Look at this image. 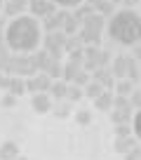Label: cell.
<instances>
[{"instance_id":"obj_8","label":"cell","mask_w":141,"mask_h":160,"mask_svg":"<svg viewBox=\"0 0 141 160\" xmlns=\"http://www.w3.org/2000/svg\"><path fill=\"white\" fill-rule=\"evenodd\" d=\"M28 10L33 17H47V14H54L56 12V2L54 0H31Z\"/></svg>"},{"instance_id":"obj_18","label":"cell","mask_w":141,"mask_h":160,"mask_svg":"<svg viewBox=\"0 0 141 160\" xmlns=\"http://www.w3.org/2000/svg\"><path fill=\"white\" fill-rule=\"evenodd\" d=\"M80 28H82V24H80V21H78L73 14H68V17H66V21H64V28H61V31H64L66 35H78V33H80Z\"/></svg>"},{"instance_id":"obj_20","label":"cell","mask_w":141,"mask_h":160,"mask_svg":"<svg viewBox=\"0 0 141 160\" xmlns=\"http://www.w3.org/2000/svg\"><path fill=\"white\" fill-rule=\"evenodd\" d=\"M52 113H54L56 118H68L70 115V101L68 99H59L54 106H52Z\"/></svg>"},{"instance_id":"obj_7","label":"cell","mask_w":141,"mask_h":160,"mask_svg":"<svg viewBox=\"0 0 141 160\" xmlns=\"http://www.w3.org/2000/svg\"><path fill=\"white\" fill-rule=\"evenodd\" d=\"M52 94L50 92H35L33 97H31V108L35 111V113H50L52 111Z\"/></svg>"},{"instance_id":"obj_27","label":"cell","mask_w":141,"mask_h":160,"mask_svg":"<svg viewBox=\"0 0 141 160\" xmlns=\"http://www.w3.org/2000/svg\"><path fill=\"white\" fill-rule=\"evenodd\" d=\"M96 12H99L101 17H113V14H115V2H111V0H101L99 5H96Z\"/></svg>"},{"instance_id":"obj_33","label":"cell","mask_w":141,"mask_h":160,"mask_svg":"<svg viewBox=\"0 0 141 160\" xmlns=\"http://www.w3.org/2000/svg\"><path fill=\"white\" fill-rule=\"evenodd\" d=\"M54 2H56L59 7H73V10L82 5V0H54Z\"/></svg>"},{"instance_id":"obj_46","label":"cell","mask_w":141,"mask_h":160,"mask_svg":"<svg viewBox=\"0 0 141 160\" xmlns=\"http://www.w3.org/2000/svg\"><path fill=\"white\" fill-rule=\"evenodd\" d=\"M139 82H141V71H139Z\"/></svg>"},{"instance_id":"obj_38","label":"cell","mask_w":141,"mask_h":160,"mask_svg":"<svg viewBox=\"0 0 141 160\" xmlns=\"http://www.w3.org/2000/svg\"><path fill=\"white\" fill-rule=\"evenodd\" d=\"M132 125H134V132H136V137L141 139V111L134 115V122H132Z\"/></svg>"},{"instance_id":"obj_43","label":"cell","mask_w":141,"mask_h":160,"mask_svg":"<svg viewBox=\"0 0 141 160\" xmlns=\"http://www.w3.org/2000/svg\"><path fill=\"white\" fill-rule=\"evenodd\" d=\"M5 10V0H0V12Z\"/></svg>"},{"instance_id":"obj_10","label":"cell","mask_w":141,"mask_h":160,"mask_svg":"<svg viewBox=\"0 0 141 160\" xmlns=\"http://www.w3.org/2000/svg\"><path fill=\"white\" fill-rule=\"evenodd\" d=\"M99 45H85V71H94L99 68Z\"/></svg>"},{"instance_id":"obj_37","label":"cell","mask_w":141,"mask_h":160,"mask_svg":"<svg viewBox=\"0 0 141 160\" xmlns=\"http://www.w3.org/2000/svg\"><path fill=\"white\" fill-rule=\"evenodd\" d=\"M10 82H12L10 73H0V90H10Z\"/></svg>"},{"instance_id":"obj_42","label":"cell","mask_w":141,"mask_h":160,"mask_svg":"<svg viewBox=\"0 0 141 160\" xmlns=\"http://www.w3.org/2000/svg\"><path fill=\"white\" fill-rule=\"evenodd\" d=\"M14 160H28V158H26V155H17Z\"/></svg>"},{"instance_id":"obj_14","label":"cell","mask_w":141,"mask_h":160,"mask_svg":"<svg viewBox=\"0 0 141 160\" xmlns=\"http://www.w3.org/2000/svg\"><path fill=\"white\" fill-rule=\"evenodd\" d=\"M113 104H115V97L111 94V90H106L104 94H99V97L94 99V106H96L99 111H108V108H113Z\"/></svg>"},{"instance_id":"obj_4","label":"cell","mask_w":141,"mask_h":160,"mask_svg":"<svg viewBox=\"0 0 141 160\" xmlns=\"http://www.w3.org/2000/svg\"><path fill=\"white\" fill-rule=\"evenodd\" d=\"M66 40H68V35L64 33V31H52V33L45 35V50L52 54V59H61V54L66 52Z\"/></svg>"},{"instance_id":"obj_34","label":"cell","mask_w":141,"mask_h":160,"mask_svg":"<svg viewBox=\"0 0 141 160\" xmlns=\"http://www.w3.org/2000/svg\"><path fill=\"white\" fill-rule=\"evenodd\" d=\"M99 66H104V68H111V54L106 50H101V54H99Z\"/></svg>"},{"instance_id":"obj_30","label":"cell","mask_w":141,"mask_h":160,"mask_svg":"<svg viewBox=\"0 0 141 160\" xmlns=\"http://www.w3.org/2000/svg\"><path fill=\"white\" fill-rule=\"evenodd\" d=\"M132 122H122V125H115V137H132V130L134 127H129Z\"/></svg>"},{"instance_id":"obj_9","label":"cell","mask_w":141,"mask_h":160,"mask_svg":"<svg viewBox=\"0 0 141 160\" xmlns=\"http://www.w3.org/2000/svg\"><path fill=\"white\" fill-rule=\"evenodd\" d=\"M92 75H94V80H99V82L106 87V90H115L118 78L113 75V71H111V68H104V66H99V68L92 71Z\"/></svg>"},{"instance_id":"obj_25","label":"cell","mask_w":141,"mask_h":160,"mask_svg":"<svg viewBox=\"0 0 141 160\" xmlns=\"http://www.w3.org/2000/svg\"><path fill=\"white\" fill-rule=\"evenodd\" d=\"M82 97H85V87L75 85V82H70V85H68V97H66V99H68L70 104H75V101H80Z\"/></svg>"},{"instance_id":"obj_44","label":"cell","mask_w":141,"mask_h":160,"mask_svg":"<svg viewBox=\"0 0 141 160\" xmlns=\"http://www.w3.org/2000/svg\"><path fill=\"white\" fill-rule=\"evenodd\" d=\"M87 2H92V5H99V2H101V0H87Z\"/></svg>"},{"instance_id":"obj_32","label":"cell","mask_w":141,"mask_h":160,"mask_svg":"<svg viewBox=\"0 0 141 160\" xmlns=\"http://www.w3.org/2000/svg\"><path fill=\"white\" fill-rule=\"evenodd\" d=\"M122 158H125V160H141V146L136 144L134 148H132V151H127V153L122 155Z\"/></svg>"},{"instance_id":"obj_45","label":"cell","mask_w":141,"mask_h":160,"mask_svg":"<svg viewBox=\"0 0 141 160\" xmlns=\"http://www.w3.org/2000/svg\"><path fill=\"white\" fill-rule=\"evenodd\" d=\"M111 2H115V5H122V0H111Z\"/></svg>"},{"instance_id":"obj_40","label":"cell","mask_w":141,"mask_h":160,"mask_svg":"<svg viewBox=\"0 0 141 160\" xmlns=\"http://www.w3.org/2000/svg\"><path fill=\"white\" fill-rule=\"evenodd\" d=\"M122 5H125V10H132V7L141 5V0H122Z\"/></svg>"},{"instance_id":"obj_41","label":"cell","mask_w":141,"mask_h":160,"mask_svg":"<svg viewBox=\"0 0 141 160\" xmlns=\"http://www.w3.org/2000/svg\"><path fill=\"white\" fill-rule=\"evenodd\" d=\"M132 54L139 59V64H141V45H134V50H132Z\"/></svg>"},{"instance_id":"obj_29","label":"cell","mask_w":141,"mask_h":160,"mask_svg":"<svg viewBox=\"0 0 141 160\" xmlns=\"http://www.w3.org/2000/svg\"><path fill=\"white\" fill-rule=\"evenodd\" d=\"M113 108H134L129 101V97L127 94H115V104H113Z\"/></svg>"},{"instance_id":"obj_13","label":"cell","mask_w":141,"mask_h":160,"mask_svg":"<svg viewBox=\"0 0 141 160\" xmlns=\"http://www.w3.org/2000/svg\"><path fill=\"white\" fill-rule=\"evenodd\" d=\"M19 153V146L14 144V141H5V144L0 146V160H14Z\"/></svg>"},{"instance_id":"obj_35","label":"cell","mask_w":141,"mask_h":160,"mask_svg":"<svg viewBox=\"0 0 141 160\" xmlns=\"http://www.w3.org/2000/svg\"><path fill=\"white\" fill-rule=\"evenodd\" d=\"M17 104V94H12V92H7L5 97H2V106L5 108H12V106Z\"/></svg>"},{"instance_id":"obj_31","label":"cell","mask_w":141,"mask_h":160,"mask_svg":"<svg viewBox=\"0 0 141 160\" xmlns=\"http://www.w3.org/2000/svg\"><path fill=\"white\" fill-rule=\"evenodd\" d=\"M73 82H75V85H80V87H87V85H90V73L82 68L80 73L75 75V80H73Z\"/></svg>"},{"instance_id":"obj_1","label":"cell","mask_w":141,"mask_h":160,"mask_svg":"<svg viewBox=\"0 0 141 160\" xmlns=\"http://www.w3.org/2000/svg\"><path fill=\"white\" fill-rule=\"evenodd\" d=\"M5 42L12 52H35L40 42V26L33 17H14L5 28Z\"/></svg>"},{"instance_id":"obj_2","label":"cell","mask_w":141,"mask_h":160,"mask_svg":"<svg viewBox=\"0 0 141 160\" xmlns=\"http://www.w3.org/2000/svg\"><path fill=\"white\" fill-rule=\"evenodd\" d=\"M108 33L120 45H139L141 42V14L132 10L115 12L108 24Z\"/></svg>"},{"instance_id":"obj_24","label":"cell","mask_w":141,"mask_h":160,"mask_svg":"<svg viewBox=\"0 0 141 160\" xmlns=\"http://www.w3.org/2000/svg\"><path fill=\"white\" fill-rule=\"evenodd\" d=\"M106 92V87L101 85L99 80H90V85L85 87V97H90V99H96L99 94H104Z\"/></svg>"},{"instance_id":"obj_12","label":"cell","mask_w":141,"mask_h":160,"mask_svg":"<svg viewBox=\"0 0 141 160\" xmlns=\"http://www.w3.org/2000/svg\"><path fill=\"white\" fill-rule=\"evenodd\" d=\"M68 85L70 82H66L64 78H59V80H52V87H50V94H52V99H66L68 97Z\"/></svg>"},{"instance_id":"obj_22","label":"cell","mask_w":141,"mask_h":160,"mask_svg":"<svg viewBox=\"0 0 141 160\" xmlns=\"http://www.w3.org/2000/svg\"><path fill=\"white\" fill-rule=\"evenodd\" d=\"M85 50V42H82V38H80V33L78 35H68V40H66V52H82Z\"/></svg>"},{"instance_id":"obj_19","label":"cell","mask_w":141,"mask_h":160,"mask_svg":"<svg viewBox=\"0 0 141 160\" xmlns=\"http://www.w3.org/2000/svg\"><path fill=\"white\" fill-rule=\"evenodd\" d=\"M111 118L115 125H122V122H132V108H113Z\"/></svg>"},{"instance_id":"obj_26","label":"cell","mask_w":141,"mask_h":160,"mask_svg":"<svg viewBox=\"0 0 141 160\" xmlns=\"http://www.w3.org/2000/svg\"><path fill=\"white\" fill-rule=\"evenodd\" d=\"M80 66H75V64H70V61H66L64 64V80L66 82H73V80H75V75L80 73Z\"/></svg>"},{"instance_id":"obj_36","label":"cell","mask_w":141,"mask_h":160,"mask_svg":"<svg viewBox=\"0 0 141 160\" xmlns=\"http://www.w3.org/2000/svg\"><path fill=\"white\" fill-rule=\"evenodd\" d=\"M129 101H132V106L134 108H141V90H134L129 94Z\"/></svg>"},{"instance_id":"obj_5","label":"cell","mask_w":141,"mask_h":160,"mask_svg":"<svg viewBox=\"0 0 141 160\" xmlns=\"http://www.w3.org/2000/svg\"><path fill=\"white\" fill-rule=\"evenodd\" d=\"M52 87V78L47 73H38V75H31V78H26V92H31V94H35V92H50Z\"/></svg>"},{"instance_id":"obj_6","label":"cell","mask_w":141,"mask_h":160,"mask_svg":"<svg viewBox=\"0 0 141 160\" xmlns=\"http://www.w3.org/2000/svg\"><path fill=\"white\" fill-rule=\"evenodd\" d=\"M70 12H66V10H56L54 14H47V17H42V28L47 31V33H52V31H61L64 28V21H66V17H68Z\"/></svg>"},{"instance_id":"obj_15","label":"cell","mask_w":141,"mask_h":160,"mask_svg":"<svg viewBox=\"0 0 141 160\" xmlns=\"http://www.w3.org/2000/svg\"><path fill=\"white\" fill-rule=\"evenodd\" d=\"M111 71H113V75H115L118 80H120V78H127V54H125V57H118V59H113Z\"/></svg>"},{"instance_id":"obj_28","label":"cell","mask_w":141,"mask_h":160,"mask_svg":"<svg viewBox=\"0 0 141 160\" xmlns=\"http://www.w3.org/2000/svg\"><path fill=\"white\" fill-rule=\"evenodd\" d=\"M75 122H78L80 127H87V125L92 122V113H90L87 108H80V111L75 113Z\"/></svg>"},{"instance_id":"obj_11","label":"cell","mask_w":141,"mask_h":160,"mask_svg":"<svg viewBox=\"0 0 141 160\" xmlns=\"http://www.w3.org/2000/svg\"><path fill=\"white\" fill-rule=\"evenodd\" d=\"M136 144H139V139H136V137H115V144H113V148H115V153L125 155L127 151H132Z\"/></svg>"},{"instance_id":"obj_17","label":"cell","mask_w":141,"mask_h":160,"mask_svg":"<svg viewBox=\"0 0 141 160\" xmlns=\"http://www.w3.org/2000/svg\"><path fill=\"white\" fill-rule=\"evenodd\" d=\"M94 12H96V5H92V2H82L80 7H75V10H73V17L82 24V21H85L90 14H94Z\"/></svg>"},{"instance_id":"obj_16","label":"cell","mask_w":141,"mask_h":160,"mask_svg":"<svg viewBox=\"0 0 141 160\" xmlns=\"http://www.w3.org/2000/svg\"><path fill=\"white\" fill-rule=\"evenodd\" d=\"M42 73H47L52 80H59V78H64V64H61L59 59H52L50 64H47V68L42 71Z\"/></svg>"},{"instance_id":"obj_21","label":"cell","mask_w":141,"mask_h":160,"mask_svg":"<svg viewBox=\"0 0 141 160\" xmlns=\"http://www.w3.org/2000/svg\"><path fill=\"white\" fill-rule=\"evenodd\" d=\"M134 85H136L134 80H129V78H120V80L115 82V94H127V97H129L132 92H134Z\"/></svg>"},{"instance_id":"obj_47","label":"cell","mask_w":141,"mask_h":160,"mask_svg":"<svg viewBox=\"0 0 141 160\" xmlns=\"http://www.w3.org/2000/svg\"><path fill=\"white\" fill-rule=\"evenodd\" d=\"M139 14H141V5H139Z\"/></svg>"},{"instance_id":"obj_23","label":"cell","mask_w":141,"mask_h":160,"mask_svg":"<svg viewBox=\"0 0 141 160\" xmlns=\"http://www.w3.org/2000/svg\"><path fill=\"white\" fill-rule=\"evenodd\" d=\"M7 92H12V94H17V97H21L26 92V80L21 78V75H12V82H10V90Z\"/></svg>"},{"instance_id":"obj_3","label":"cell","mask_w":141,"mask_h":160,"mask_svg":"<svg viewBox=\"0 0 141 160\" xmlns=\"http://www.w3.org/2000/svg\"><path fill=\"white\" fill-rule=\"evenodd\" d=\"M104 26H106V17H101L99 12L90 14L85 21H82V28H80V38L85 45H99L101 42V33H104Z\"/></svg>"},{"instance_id":"obj_39","label":"cell","mask_w":141,"mask_h":160,"mask_svg":"<svg viewBox=\"0 0 141 160\" xmlns=\"http://www.w3.org/2000/svg\"><path fill=\"white\" fill-rule=\"evenodd\" d=\"M10 2L19 7V12H24V10H28V2H31V0H10Z\"/></svg>"}]
</instances>
